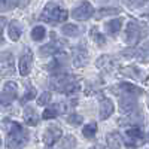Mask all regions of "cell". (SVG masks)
Returning a JSON list of instances; mask_svg holds the SVG:
<instances>
[{"label":"cell","mask_w":149,"mask_h":149,"mask_svg":"<svg viewBox=\"0 0 149 149\" xmlns=\"http://www.w3.org/2000/svg\"><path fill=\"white\" fill-rule=\"evenodd\" d=\"M124 137H125V145L128 148H139L145 143V134L140 128H127L125 130V134H124Z\"/></svg>","instance_id":"obj_8"},{"label":"cell","mask_w":149,"mask_h":149,"mask_svg":"<svg viewBox=\"0 0 149 149\" xmlns=\"http://www.w3.org/2000/svg\"><path fill=\"white\" fill-rule=\"evenodd\" d=\"M36 94H37V91H36V88H34V86H31V85H27L26 93H24V95H22V98H21V103L24 104V103H27V102L33 100V98H36Z\"/></svg>","instance_id":"obj_29"},{"label":"cell","mask_w":149,"mask_h":149,"mask_svg":"<svg viewBox=\"0 0 149 149\" xmlns=\"http://www.w3.org/2000/svg\"><path fill=\"white\" fill-rule=\"evenodd\" d=\"M33 67V52L30 48H24V51L18 61V70L21 76H27Z\"/></svg>","instance_id":"obj_10"},{"label":"cell","mask_w":149,"mask_h":149,"mask_svg":"<svg viewBox=\"0 0 149 149\" xmlns=\"http://www.w3.org/2000/svg\"><path fill=\"white\" fill-rule=\"evenodd\" d=\"M45 36H46V30H45L43 26H36L31 30V39L36 40V42H40Z\"/></svg>","instance_id":"obj_26"},{"label":"cell","mask_w":149,"mask_h":149,"mask_svg":"<svg viewBox=\"0 0 149 149\" xmlns=\"http://www.w3.org/2000/svg\"><path fill=\"white\" fill-rule=\"evenodd\" d=\"M6 26V18L5 17H0V45L3 43V29Z\"/></svg>","instance_id":"obj_34"},{"label":"cell","mask_w":149,"mask_h":149,"mask_svg":"<svg viewBox=\"0 0 149 149\" xmlns=\"http://www.w3.org/2000/svg\"><path fill=\"white\" fill-rule=\"evenodd\" d=\"M5 125L8 127L6 133V148L8 149H22L29 143V131L21 124L14 121H5Z\"/></svg>","instance_id":"obj_1"},{"label":"cell","mask_w":149,"mask_h":149,"mask_svg":"<svg viewBox=\"0 0 149 149\" xmlns=\"http://www.w3.org/2000/svg\"><path fill=\"white\" fill-rule=\"evenodd\" d=\"M113 58H112L110 55H102V57H98L97 60V67H100V69H110L112 66H113Z\"/></svg>","instance_id":"obj_24"},{"label":"cell","mask_w":149,"mask_h":149,"mask_svg":"<svg viewBox=\"0 0 149 149\" xmlns=\"http://www.w3.org/2000/svg\"><path fill=\"white\" fill-rule=\"evenodd\" d=\"M66 121H67L69 124H72V125H79V124H82L84 118H82L81 115H78V113H70V115H67Z\"/></svg>","instance_id":"obj_32"},{"label":"cell","mask_w":149,"mask_h":149,"mask_svg":"<svg viewBox=\"0 0 149 149\" xmlns=\"http://www.w3.org/2000/svg\"><path fill=\"white\" fill-rule=\"evenodd\" d=\"M119 124L121 125H127L128 128H139V125H142L143 124V116L140 112H134V113L128 115L127 118H122L119 119Z\"/></svg>","instance_id":"obj_17"},{"label":"cell","mask_w":149,"mask_h":149,"mask_svg":"<svg viewBox=\"0 0 149 149\" xmlns=\"http://www.w3.org/2000/svg\"><path fill=\"white\" fill-rule=\"evenodd\" d=\"M49 85H51L52 90H55L57 93H61V94H74L81 90L78 78L70 73L55 74V76L51 78Z\"/></svg>","instance_id":"obj_2"},{"label":"cell","mask_w":149,"mask_h":149,"mask_svg":"<svg viewBox=\"0 0 149 149\" xmlns=\"http://www.w3.org/2000/svg\"><path fill=\"white\" fill-rule=\"evenodd\" d=\"M74 146H76V139L73 136H66L60 145L61 149H74Z\"/></svg>","instance_id":"obj_30"},{"label":"cell","mask_w":149,"mask_h":149,"mask_svg":"<svg viewBox=\"0 0 149 149\" xmlns=\"http://www.w3.org/2000/svg\"><path fill=\"white\" fill-rule=\"evenodd\" d=\"M8 34H9V39L10 40H14V42L19 40V37L22 34V27L19 26L18 21L14 19V21L9 22V26H8Z\"/></svg>","instance_id":"obj_21"},{"label":"cell","mask_w":149,"mask_h":149,"mask_svg":"<svg viewBox=\"0 0 149 149\" xmlns=\"http://www.w3.org/2000/svg\"><path fill=\"white\" fill-rule=\"evenodd\" d=\"M17 95H18V86L15 82H6L2 93H0V106H10L17 100Z\"/></svg>","instance_id":"obj_5"},{"label":"cell","mask_w":149,"mask_h":149,"mask_svg":"<svg viewBox=\"0 0 149 149\" xmlns=\"http://www.w3.org/2000/svg\"><path fill=\"white\" fill-rule=\"evenodd\" d=\"M66 110H67V106H66L64 103L49 104V106H46V109L43 110L42 118H43V119H52V118H55V116H60V115L66 113Z\"/></svg>","instance_id":"obj_14"},{"label":"cell","mask_w":149,"mask_h":149,"mask_svg":"<svg viewBox=\"0 0 149 149\" xmlns=\"http://www.w3.org/2000/svg\"><path fill=\"white\" fill-rule=\"evenodd\" d=\"M95 133H97V124L95 122L86 124V125L84 127V130H82V134H84L85 139H93L95 136Z\"/></svg>","instance_id":"obj_25"},{"label":"cell","mask_w":149,"mask_h":149,"mask_svg":"<svg viewBox=\"0 0 149 149\" xmlns=\"http://www.w3.org/2000/svg\"><path fill=\"white\" fill-rule=\"evenodd\" d=\"M24 121H26L27 125L34 127V125H37V124H39L40 116H39V113L36 112V109H34V107L27 106L26 109H24Z\"/></svg>","instance_id":"obj_19"},{"label":"cell","mask_w":149,"mask_h":149,"mask_svg":"<svg viewBox=\"0 0 149 149\" xmlns=\"http://www.w3.org/2000/svg\"><path fill=\"white\" fill-rule=\"evenodd\" d=\"M122 22H124L122 18H115V19L107 21V22L104 24V29H106L107 34H110V36H116V33H118V31L121 30V27H122Z\"/></svg>","instance_id":"obj_22"},{"label":"cell","mask_w":149,"mask_h":149,"mask_svg":"<svg viewBox=\"0 0 149 149\" xmlns=\"http://www.w3.org/2000/svg\"><path fill=\"white\" fill-rule=\"evenodd\" d=\"M119 112L131 115L137 112V95H119Z\"/></svg>","instance_id":"obj_12"},{"label":"cell","mask_w":149,"mask_h":149,"mask_svg":"<svg viewBox=\"0 0 149 149\" xmlns=\"http://www.w3.org/2000/svg\"><path fill=\"white\" fill-rule=\"evenodd\" d=\"M94 15V8L90 2H82L79 6H76L72 10V17L76 21H86Z\"/></svg>","instance_id":"obj_11"},{"label":"cell","mask_w":149,"mask_h":149,"mask_svg":"<svg viewBox=\"0 0 149 149\" xmlns=\"http://www.w3.org/2000/svg\"><path fill=\"white\" fill-rule=\"evenodd\" d=\"M67 17H69L67 10L60 3L49 2V3H46L43 12L40 14V21L48 22V24H51V26H55V24H58V22L67 21Z\"/></svg>","instance_id":"obj_3"},{"label":"cell","mask_w":149,"mask_h":149,"mask_svg":"<svg viewBox=\"0 0 149 149\" xmlns=\"http://www.w3.org/2000/svg\"><path fill=\"white\" fill-rule=\"evenodd\" d=\"M0 148H2V139H0Z\"/></svg>","instance_id":"obj_37"},{"label":"cell","mask_w":149,"mask_h":149,"mask_svg":"<svg viewBox=\"0 0 149 149\" xmlns=\"http://www.w3.org/2000/svg\"><path fill=\"white\" fill-rule=\"evenodd\" d=\"M90 149H102V146H98V145H95V146H91Z\"/></svg>","instance_id":"obj_36"},{"label":"cell","mask_w":149,"mask_h":149,"mask_svg":"<svg viewBox=\"0 0 149 149\" xmlns=\"http://www.w3.org/2000/svg\"><path fill=\"white\" fill-rule=\"evenodd\" d=\"M46 69L52 76L61 74V73H67V55L63 54V52L54 55V60L46 66Z\"/></svg>","instance_id":"obj_6"},{"label":"cell","mask_w":149,"mask_h":149,"mask_svg":"<svg viewBox=\"0 0 149 149\" xmlns=\"http://www.w3.org/2000/svg\"><path fill=\"white\" fill-rule=\"evenodd\" d=\"M61 136H63V130L58 125H51L43 133V143L46 146H52V145H55V142H58L61 139Z\"/></svg>","instance_id":"obj_13"},{"label":"cell","mask_w":149,"mask_h":149,"mask_svg":"<svg viewBox=\"0 0 149 149\" xmlns=\"http://www.w3.org/2000/svg\"><path fill=\"white\" fill-rule=\"evenodd\" d=\"M106 143L109 149H121L122 148V136L118 131H112L106 136Z\"/></svg>","instance_id":"obj_20"},{"label":"cell","mask_w":149,"mask_h":149,"mask_svg":"<svg viewBox=\"0 0 149 149\" xmlns=\"http://www.w3.org/2000/svg\"><path fill=\"white\" fill-rule=\"evenodd\" d=\"M113 91H116L118 95H137V97L145 93L143 88H139V86H136L133 84H127V82L119 84L116 88H113Z\"/></svg>","instance_id":"obj_15"},{"label":"cell","mask_w":149,"mask_h":149,"mask_svg":"<svg viewBox=\"0 0 149 149\" xmlns=\"http://www.w3.org/2000/svg\"><path fill=\"white\" fill-rule=\"evenodd\" d=\"M148 34V27L143 22L137 21H130L127 22V29H125V42L130 46H136L142 39H145Z\"/></svg>","instance_id":"obj_4"},{"label":"cell","mask_w":149,"mask_h":149,"mask_svg":"<svg viewBox=\"0 0 149 149\" xmlns=\"http://www.w3.org/2000/svg\"><path fill=\"white\" fill-rule=\"evenodd\" d=\"M121 9L115 8V6H110V8H100L97 12V18H102V17H107V15H116L119 14Z\"/></svg>","instance_id":"obj_28"},{"label":"cell","mask_w":149,"mask_h":149,"mask_svg":"<svg viewBox=\"0 0 149 149\" xmlns=\"http://www.w3.org/2000/svg\"><path fill=\"white\" fill-rule=\"evenodd\" d=\"M145 5H146V2H127V6H134V8H140Z\"/></svg>","instance_id":"obj_35"},{"label":"cell","mask_w":149,"mask_h":149,"mask_svg":"<svg viewBox=\"0 0 149 149\" xmlns=\"http://www.w3.org/2000/svg\"><path fill=\"white\" fill-rule=\"evenodd\" d=\"M122 74H125L128 78H133V79H137V81H146L148 76H149V72L148 70H143L140 67H136V66H130V67H124Z\"/></svg>","instance_id":"obj_16"},{"label":"cell","mask_w":149,"mask_h":149,"mask_svg":"<svg viewBox=\"0 0 149 149\" xmlns=\"http://www.w3.org/2000/svg\"><path fill=\"white\" fill-rule=\"evenodd\" d=\"M82 31H84V29L76 26V24H64V26L61 27V33H63L64 36H67V37H76Z\"/></svg>","instance_id":"obj_23"},{"label":"cell","mask_w":149,"mask_h":149,"mask_svg":"<svg viewBox=\"0 0 149 149\" xmlns=\"http://www.w3.org/2000/svg\"><path fill=\"white\" fill-rule=\"evenodd\" d=\"M113 109H115V106L110 98H107V97L100 98V118L102 119H107L113 113Z\"/></svg>","instance_id":"obj_18"},{"label":"cell","mask_w":149,"mask_h":149,"mask_svg":"<svg viewBox=\"0 0 149 149\" xmlns=\"http://www.w3.org/2000/svg\"><path fill=\"white\" fill-rule=\"evenodd\" d=\"M51 34H52L51 42L46 43V45H43V46H40V49H39V52H40L42 55H45V57L60 54L61 49H63V46L66 45L64 40H61V39H58V37H55V33H51Z\"/></svg>","instance_id":"obj_9"},{"label":"cell","mask_w":149,"mask_h":149,"mask_svg":"<svg viewBox=\"0 0 149 149\" xmlns=\"http://www.w3.org/2000/svg\"><path fill=\"white\" fill-rule=\"evenodd\" d=\"M49 102H51V93H43L37 98V104L39 106H46V104H49Z\"/></svg>","instance_id":"obj_33"},{"label":"cell","mask_w":149,"mask_h":149,"mask_svg":"<svg viewBox=\"0 0 149 149\" xmlns=\"http://www.w3.org/2000/svg\"><path fill=\"white\" fill-rule=\"evenodd\" d=\"M72 57H73V66L74 67H84L88 64V49H86L84 42L73 46Z\"/></svg>","instance_id":"obj_7"},{"label":"cell","mask_w":149,"mask_h":149,"mask_svg":"<svg viewBox=\"0 0 149 149\" xmlns=\"http://www.w3.org/2000/svg\"><path fill=\"white\" fill-rule=\"evenodd\" d=\"M90 33H91V34H90V36H91V39H93V40H94V42H95L98 46H103V45L106 43L104 36H103L100 31H98V29H97V27H93Z\"/></svg>","instance_id":"obj_27"},{"label":"cell","mask_w":149,"mask_h":149,"mask_svg":"<svg viewBox=\"0 0 149 149\" xmlns=\"http://www.w3.org/2000/svg\"><path fill=\"white\" fill-rule=\"evenodd\" d=\"M148 107H149V100H148Z\"/></svg>","instance_id":"obj_38"},{"label":"cell","mask_w":149,"mask_h":149,"mask_svg":"<svg viewBox=\"0 0 149 149\" xmlns=\"http://www.w3.org/2000/svg\"><path fill=\"white\" fill-rule=\"evenodd\" d=\"M14 57H12L10 52H2L0 54V63H3V66H9L10 69H14V66H12V63H14V60H12Z\"/></svg>","instance_id":"obj_31"}]
</instances>
